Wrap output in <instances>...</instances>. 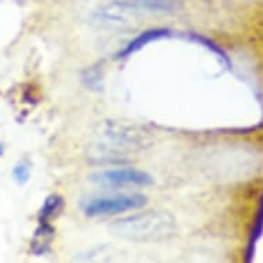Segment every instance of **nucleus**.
I'll list each match as a JSON object with an SVG mask.
<instances>
[{
    "label": "nucleus",
    "mask_w": 263,
    "mask_h": 263,
    "mask_svg": "<svg viewBox=\"0 0 263 263\" xmlns=\"http://www.w3.org/2000/svg\"><path fill=\"white\" fill-rule=\"evenodd\" d=\"M175 229L177 220L170 212L146 211L116 220L110 232L133 241H159L173 236Z\"/></svg>",
    "instance_id": "f257e3e1"
},
{
    "label": "nucleus",
    "mask_w": 263,
    "mask_h": 263,
    "mask_svg": "<svg viewBox=\"0 0 263 263\" xmlns=\"http://www.w3.org/2000/svg\"><path fill=\"white\" fill-rule=\"evenodd\" d=\"M149 142V135L145 134L138 127L108 121L95 135L92 149L97 155L95 157L100 159H123L127 153H134L146 147Z\"/></svg>",
    "instance_id": "f03ea898"
},
{
    "label": "nucleus",
    "mask_w": 263,
    "mask_h": 263,
    "mask_svg": "<svg viewBox=\"0 0 263 263\" xmlns=\"http://www.w3.org/2000/svg\"><path fill=\"white\" fill-rule=\"evenodd\" d=\"M145 13L131 0H112L94 10L91 20L95 25L110 30L137 28Z\"/></svg>",
    "instance_id": "7ed1b4c3"
},
{
    "label": "nucleus",
    "mask_w": 263,
    "mask_h": 263,
    "mask_svg": "<svg viewBox=\"0 0 263 263\" xmlns=\"http://www.w3.org/2000/svg\"><path fill=\"white\" fill-rule=\"evenodd\" d=\"M146 203L147 199L143 194H120L90 200L83 205V211L87 216L117 215L123 212L139 210Z\"/></svg>",
    "instance_id": "20e7f679"
},
{
    "label": "nucleus",
    "mask_w": 263,
    "mask_h": 263,
    "mask_svg": "<svg viewBox=\"0 0 263 263\" xmlns=\"http://www.w3.org/2000/svg\"><path fill=\"white\" fill-rule=\"evenodd\" d=\"M91 181L106 186H149L153 179L149 174L134 168L106 170L92 174Z\"/></svg>",
    "instance_id": "39448f33"
},
{
    "label": "nucleus",
    "mask_w": 263,
    "mask_h": 263,
    "mask_svg": "<svg viewBox=\"0 0 263 263\" xmlns=\"http://www.w3.org/2000/svg\"><path fill=\"white\" fill-rule=\"evenodd\" d=\"M145 14H174L181 10L179 0H131Z\"/></svg>",
    "instance_id": "423d86ee"
},
{
    "label": "nucleus",
    "mask_w": 263,
    "mask_h": 263,
    "mask_svg": "<svg viewBox=\"0 0 263 263\" xmlns=\"http://www.w3.org/2000/svg\"><path fill=\"white\" fill-rule=\"evenodd\" d=\"M167 33H168V30L165 29L146 30V32L141 33L137 39H134L133 42H129V43L127 44V47L119 54V57H128L129 54L138 51L139 48H142L145 44L151 43V42H153V40L156 39H160V37H163V36H165Z\"/></svg>",
    "instance_id": "0eeeda50"
},
{
    "label": "nucleus",
    "mask_w": 263,
    "mask_h": 263,
    "mask_svg": "<svg viewBox=\"0 0 263 263\" xmlns=\"http://www.w3.org/2000/svg\"><path fill=\"white\" fill-rule=\"evenodd\" d=\"M62 199L60 196H50L46 203L43 205V210H42V216L44 218V220L50 219L52 216H57V214L62 210Z\"/></svg>",
    "instance_id": "6e6552de"
},
{
    "label": "nucleus",
    "mask_w": 263,
    "mask_h": 263,
    "mask_svg": "<svg viewBox=\"0 0 263 263\" xmlns=\"http://www.w3.org/2000/svg\"><path fill=\"white\" fill-rule=\"evenodd\" d=\"M14 179L18 182V183H25L28 181V178L30 175V170L26 164H18L17 167L14 168Z\"/></svg>",
    "instance_id": "1a4fd4ad"
}]
</instances>
